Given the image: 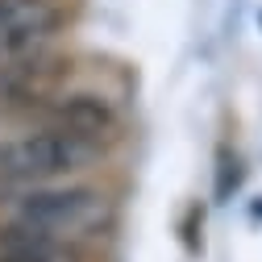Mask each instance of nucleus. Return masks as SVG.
Masks as SVG:
<instances>
[{
	"instance_id": "nucleus-1",
	"label": "nucleus",
	"mask_w": 262,
	"mask_h": 262,
	"mask_svg": "<svg viewBox=\"0 0 262 262\" xmlns=\"http://www.w3.org/2000/svg\"><path fill=\"white\" fill-rule=\"evenodd\" d=\"M79 158L75 138L67 134H34L0 146V179L5 183H34V179H50L58 171H71Z\"/></svg>"
},
{
	"instance_id": "nucleus-2",
	"label": "nucleus",
	"mask_w": 262,
	"mask_h": 262,
	"mask_svg": "<svg viewBox=\"0 0 262 262\" xmlns=\"http://www.w3.org/2000/svg\"><path fill=\"white\" fill-rule=\"evenodd\" d=\"M96 212H100V195L96 191H88V187H46V191H29L21 200L17 221L58 237V233H67V229L92 225Z\"/></svg>"
},
{
	"instance_id": "nucleus-3",
	"label": "nucleus",
	"mask_w": 262,
	"mask_h": 262,
	"mask_svg": "<svg viewBox=\"0 0 262 262\" xmlns=\"http://www.w3.org/2000/svg\"><path fill=\"white\" fill-rule=\"evenodd\" d=\"M54 29H58V9L50 0H5V13H0V50L5 54L34 50Z\"/></svg>"
},
{
	"instance_id": "nucleus-4",
	"label": "nucleus",
	"mask_w": 262,
	"mask_h": 262,
	"mask_svg": "<svg viewBox=\"0 0 262 262\" xmlns=\"http://www.w3.org/2000/svg\"><path fill=\"white\" fill-rule=\"evenodd\" d=\"M54 125L67 138H100L113 129V104L96 92H75L54 104Z\"/></svg>"
},
{
	"instance_id": "nucleus-5",
	"label": "nucleus",
	"mask_w": 262,
	"mask_h": 262,
	"mask_svg": "<svg viewBox=\"0 0 262 262\" xmlns=\"http://www.w3.org/2000/svg\"><path fill=\"white\" fill-rule=\"evenodd\" d=\"M0 13H5V0H0Z\"/></svg>"
}]
</instances>
